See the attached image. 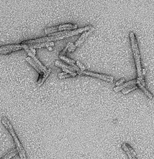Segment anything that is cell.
<instances>
[{"label": "cell", "mask_w": 154, "mask_h": 159, "mask_svg": "<svg viewBox=\"0 0 154 159\" xmlns=\"http://www.w3.org/2000/svg\"><path fill=\"white\" fill-rule=\"evenodd\" d=\"M130 41L131 44L132 51L133 53V56L134 58V61L136 63V65L137 67V71L138 77L137 79V82L140 83L141 85L146 86L145 79L143 77V74L142 73V67L141 64V58H140V53L139 51V48L138 45V42L135 36L134 33L133 32H130L129 34Z\"/></svg>", "instance_id": "cell-1"}, {"label": "cell", "mask_w": 154, "mask_h": 159, "mask_svg": "<svg viewBox=\"0 0 154 159\" xmlns=\"http://www.w3.org/2000/svg\"><path fill=\"white\" fill-rule=\"evenodd\" d=\"M2 123L3 124V126L5 127V128L8 131L9 134H11V136L13 137L14 141L16 144V150L20 156V159H27L24 148L22 144L20 143V141L19 140V139L14 130V128L12 124H11V123H10L9 119L8 118H4L2 120Z\"/></svg>", "instance_id": "cell-2"}, {"label": "cell", "mask_w": 154, "mask_h": 159, "mask_svg": "<svg viewBox=\"0 0 154 159\" xmlns=\"http://www.w3.org/2000/svg\"><path fill=\"white\" fill-rule=\"evenodd\" d=\"M64 38H66L65 36H61V37H55V36H49V37H43L40 38H36L34 39L27 40V41H23L20 44L30 45L36 44H39L42 42H53L57 41L59 40H61Z\"/></svg>", "instance_id": "cell-3"}, {"label": "cell", "mask_w": 154, "mask_h": 159, "mask_svg": "<svg viewBox=\"0 0 154 159\" xmlns=\"http://www.w3.org/2000/svg\"><path fill=\"white\" fill-rule=\"evenodd\" d=\"M78 27L77 25H74L71 24H61L58 25L55 27H47L45 29L44 33L46 34H52L54 33H56L58 31H61L64 30H75Z\"/></svg>", "instance_id": "cell-4"}, {"label": "cell", "mask_w": 154, "mask_h": 159, "mask_svg": "<svg viewBox=\"0 0 154 159\" xmlns=\"http://www.w3.org/2000/svg\"><path fill=\"white\" fill-rule=\"evenodd\" d=\"M78 73L82 74V75H85L86 76H92V77L99 78V79L102 80H105V81H106L108 82H112L115 80L113 76H110V75H105V74H101V73H95L93 72L87 71V70H84V71L80 70Z\"/></svg>", "instance_id": "cell-5"}, {"label": "cell", "mask_w": 154, "mask_h": 159, "mask_svg": "<svg viewBox=\"0 0 154 159\" xmlns=\"http://www.w3.org/2000/svg\"><path fill=\"white\" fill-rule=\"evenodd\" d=\"M23 47L20 44L16 45H8L5 46L0 47V54H7L9 53H11L13 52L18 51L21 50Z\"/></svg>", "instance_id": "cell-6"}, {"label": "cell", "mask_w": 154, "mask_h": 159, "mask_svg": "<svg viewBox=\"0 0 154 159\" xmlns=\"http://www.w3.org/2000/svg\"><path fill=\"white\" fill-rule=\"evenodd\" d=\"M20 45H21V46L23 47V48H24L26 51V52L28 54V55L30 56V57L31 58L33 61L37 64V65L39 67L40 70L42 71L43 73L46 72L47 68L44 65H42V64L40 62L39 60L36 57V56L32 53V52L30 51V50L28 46L26 45H23V44H20Z\"/></svg>", "instance_id": "cell-7"}, {"label": "cell", "mask_w": 154, "mask_h": 159, "mask_svg": "<svg viewBox=\"0 0 154 159\" xmlns=\"http://www.w3.org/2000/svg\"><path fill=\"white\" fill-rule=\"evenodd\" d=\"M122 148L123 151L126 152L129 159H137L134 150L129 144L126 143L122 144Z\"/></svg>", "instance_id": "cell-8"}, {"label": "cell", "mask_w": 154, "mask_h": 159, "mask_svg": "<svg viewBox=\"0 0 154 159\" xmlns=\"http://www.w3.org/2000/svg\"><path fill=\"white\" fill-rule=\"evenodd\" d=\"M94 31H95V27L89 30V31H85V32L83 33V34L81 35V36L78 38V39L76 41V42L74 44L75 47L77 48V47H79L81 44H83L85 42V40L86 39V38L88 37V36L92 32H93Z\"/></svg>", "instance_id": "cell-9"}, {"label": "cell", "mask_w": 154, "mask_h": 159, "mask_svg": "<svg viewBox=\"0 0 154 159\" xmlns=\"http://www.w3.org/2000/svg\"><path fill=\"white\" fill-rule=\"evenodd\" d=\"M55 64L58 67H60V68H61L67 69V70H69L72 71V72H75H75H77V73H78L80 70L77 67H74L72 66H70L69 65H67V64L61 62H60L59 61H56L55 62Z\"/></svg>", "instance_id": "cell-10"}, {"label": "cell", "mask_w": 154, "mask_h": 159, "mask_svg": "<svg viewBox=\"0 0 154 159\" xmlns=\"http://www.w3.org/2000/svg\"><path fill=\"white\" fill-rule=\"evenodd\" d=\"M51 71H52V69H51V68H47L46 72L43 73L42 74L39 75L38 80H37V84L39 86H40L41 85H43V83L46 81V80L47 78V77L50 74Z\"/></svg>", "instance_id": "cell-11"}, {"label": "cell", "mask_w": 154, "mask_h": 159, "mask_svg": "<svg viewBox=\"0 0 154 159\" xmlns=\"http://www.w3.org/2000/svg\"><path fill=\"white\" fill-rule=\"evenodd\" d=\"M54 45V42H42V43H39V44H36L33 45H27L29 49H35V48H42V47H50Z\"/></svg>", "instance_id": "cell-12"}, {"label": "cell", "mask_w": 154, "mask_h": 159, "mask_svg": "<svg viewBox=\"0 0 154 159\" xmlns=\"http://www.w3.org/2000/svg\"><path fill=\"white\" fill-rule=\"evenodd\" d=\"M136 84H137V80H130L129 82L125 83L124 84H122L114 88V91L117 93L121 90H122L123 89H124L125 88H126L127 86H129L133 85H136Z\"/></svg>", "instance_id": "cell-13"}, {"label": "cell", "mask_w": 154, "mask_h": 159, "mask_svg": "<svg viewBox=\"0 0 154 159\" xmlns=\"http://www.w3.org/2000/svg\"><path fill=\"white\" fill-rule=\"evenodd\" d=\"M26 61H27V62H28L30 65H31L34 67V69L36 70L39 73V75L42 74V73H43V72L40 70V69L39 67L37 65V64H36V63L33 61V60L31 58H30V57H27V58H26Z\"/></svg>", "instance_id": "cell-14"}, {"label": "cell", "mask_w": 154, "mask_h": 159, "mask_svg": "<svg viewBox=\"0 0 154 159\" xmlns=\"http://www.w3.org/2000/svg\"><path fill=\"white\" fill-rule=\"evenodd\" d=\"M59 58L61 60H63V61H64L65 62H67L69 65L70 66H72L74 67H76L77 66L75 65V61H74V60L70 58L69 57L65 56V55H59Z\"/></svg>", "instance_id": "cell-15"}, {"label": "cell", "mask_w": 154, "mask_h": 159, "mask_svg": "<svg viewBox=\"0 0 154 159\" xmlns=\"http://www.w3.org/2000/svg\"><path fill=\"white\" fill-rule=\"evenodd\" d=\"M137 83L138 84L139 86L140 87V88L142 89V91L145 93V95L149 98V99H152L153 98V95L148 90V89L146 88V86H143L142 85H141L140 83H139V82H137Z\"/></svg>", "instance_id": "cell-16"}, {"label": "cell", "mask_w": 154, "mask_h": 159, "mask_svg": "<svg viewBox=\"0 0 154 159\" xmlns=\"http://www.w3.org/2000/svg\"><path fill=\"white\" fill-rule=\"evenodd\" d=\"M137 86L136 85H130L129 86H127L126 88H125L124 89H123L122 90V93L124 94V95H126L132 91H134V89H137Z\"/></svg>", "instance_id": "cell-17"}, {"label": "cell", "mask_w": 154, "mask_h": 159, "mask_svg": "<svg viewBox=\"0 0 154 159\" xmlns=\"http://www.w3.org/2000/svg\"><path fill=\"white\" fill-rule=\"evenodd\" d=\"M17 154V151L16 150V148L13 149V150L9 152L8 154H6L2 159H11L13 157H14Z\"/></svg>", "instance_id": "cell-18"}, {"label": "cell", "mask_w": 154, "mask_h": 159, "mask_svg": "<svg viewBox=\"0 0 154 159\" xmlns=\"http://www.w3.org/2000/svg\"><path fill=\"white\" fill-rule=\"evenodd\" d=\"M73 77L71 75L68 74L65 72H61L58 74V78L60 79H64V78H70Z\"/></svg>", "instance_id": "cell-19"}, {"label": "cell", "mask_w": 154, "mask_h": 159, "mask_svg": "<svg viewBox=\"0 0 154 159\" xmlns=\"http://www.w3.org/2000/svg\"><path fill=\"white\" fill-rule=\"evenodd\" d=\"M73 43H71V42H70V43H68L67 45H66V47L62 50V51H61L60 52V55H65V53L67 51V49L68 48V47L71 45V44H72Z\"/></svg>", "instance_id": "cell-20"}, {"label": "cell", "mask_w": 154, "mask_h": 159, "mask_svg": "<svg viewBox=\"0 0 154 159\" xmlns=\"http://www.w3.org/2000/svg\"><path fill=\"white\" fill-rule=\"evenodd\" d=\"M76 64H77V67L79 68V69H81V71H84V70H85V66L83 65V64H82L80 61H77V62H76Z\"/></svg>", "instance_id": "cell-21"}, {"label": "cell", "mask_w": 154, "mask_h": 159, "mask_svg": "<svg viewBox=\"0 0 154 159\" xmlns=\"http://www.w3.org/2000/svg\"><path fill=\"white\" fill-rule=\"evenodd\" d=\"M125 82V79H124V78H121V80H119V81H118V82H116V85L117 86H118L122 85V84L123 83V82Z\"/></svg>", "instance_id": "cell-22"}, {"label": "cell", "mask_w": 154, "mask_h": 159, "mask_svg": "<svg viewBox=\"0 0 154 159\" xmlns=\"http://www.w3.org/2000/svg\"><path fill=\"white\" fill-rule=\"evenodd\" d=\"M47 48L49 50V51H52V48H51V47H47Z\"/></svg>", "instance_id": "cell-23"}]
</instances>
